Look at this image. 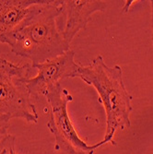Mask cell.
<instances>
[{"label":"cell","mask_w":153,"mask_h":154,"mask_svg":"<svg viewBox=\"0 0 153 154\" xmlns=\"http://www.w3.org/2000/svg\"><path fill=\"white\" fill-rule=\"evenodd\" d=\"M63 0H41L32 7L27 18L13 31L0 36V43L11 52L32 61L46 62L70 50L63 36Z\"/></svg>","instance_id":"1"},{"label":"cell","mask_w":153,"mask_h":154,"mask_svg":"<svg viewBox=\"0 0 153 154\" xmlns=\"http://www.w3.org/2000/svg\"><path fill=\"white\" fill-rule=\"evenodd\" d=\"M75 78H79L98 92L99 102L106 115L103 140L107 144L116 145L114 136L117 130L131 127L130 114L133 111V97L124 85L122 67L118 65L107 66L103 57L99 55L87 66L79 65Z\"/></svg>","instance_id":"2"},{"label":"cell","mask_w":153,"mask_h":154,"mask_svg":"<svg viewBox=\"0 0 153 154\" xmlns=\"http://www.w3.org/2000/svg\"><path fill=\"white\" fill-rule=\"evenodd\" d=\"M44 96L46 98L49 111L46 125L54 136L55 150H63L66 154H93L98 148L107 144L103 139L96 144L89 145L78 136L67 112V104L73 101V96L62 87L61 83L49 87Z\"/></svg>","instance_id":"3"},{"label":"cell","mask_w":153,"mask_h":154,"mask_svg":"<svg viewBox=\"0 0 153 154\" xmlns=\"http://www.w3.org/2000/svg\"><path fill=\"white\" fill-rule=\"evenodd\" d=\"M32 64L18 65L0 57V115L36 124L39 116L26 88Z\"/></svg>","instance_id":"4"},{"label":"cell","mask_w":153,"mask_h":154,"mask_svg":"<svg viewBox=\"0 0 153 154\" xmlns=\"http://www.w3.org/2000/svg\"><path fill=\"white\" fill-rule=\"evenodd\" d=\"M78 66L79 64L75 61L74 51L69 50L54 59L32 66L37 74L26 80V88L32 98H38L62 79L75 78Z\"/></svg>","instance_id":"5"},{"label":"cell","mask_w":153,"mask_h":154,"mask_svg":"<svg viewBox=\"0 0 153 154\" xmlns=\"http://www.w3.org/2000/svg\"><path fill=\"white\" fill-rule=\"evenodd\" d=\"M62 8V32L66 43L70 45L75 36L87 27L94 13L105 11L107 3L103 0H63Z\"/></svg>","instance_id":"6"},{"label":"cell","mask_w":153,"mask_h":154,"mask_svg":"<svg viewBox=\"0 0 153 154\" xmlns=\"http://www.w3.org/2000/svg\"><path fill=\"white\" fill-rule=\"evenodd\" d=\"M41 0H0V36L13 31Z\"/></svg>","instance_id":"7"},{"label":"cell","mask_w":153,"mask_h":154,"mask_svg":"<svg viewBox=\"0 0 153 154\" xmlns=\"http://www.w3.org/2000/svg\"><path fill=\"white\" fill-rule=\"evenodd\" d=\"M16 138L12 135H8L2 141H0V154H10L15 151Z\"/></svg>","instance_id":"8"},{"label":"cell","mask_w":153,"mask_h":154,"mask_svg":"<svg viewBox=\"0 0 153 154\" xmlns=\"http://www.w3.org/2000/svg\"><path fill=\"white\" fill-rule=\"evenodd\" d=\"M9 120L10 118L8 116L0 115V141H2L4 138H6L9 135Z\"/></svg>","instance_id":"9"},{"label":"cell","mask_w":153,"mask_h":154,"mask_svg":"<svg viewBox=\"0 0 153 154\" xmlns=\"http://www.w3.org/2000/svg\"><path fill=\"white\" fill-rule=\"evenodd\" d=\"M150 6H151V41L153 45V0L150 1Z\"/></svg>","instance_id":"10"},{"label":"cell","mask_w":153,"mask_h":154,"mask_svg":"<svg viewBox=\"0 0 153 154\" xmlns=\"http://www.w3.org/2000/svg\"><path fill=\"white\" fill-rule=\"evenodd\" d=\"M10 154H16V152H15V151H14V152H12V153H10Z\"/></svg>","instance_id":"11"}]
</instances>
